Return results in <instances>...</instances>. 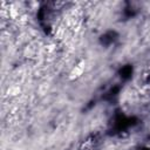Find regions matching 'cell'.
<instances>
[{"mask_svg": "<svg viewBox=\"0 0 150 150\" xmlns=\"http://www.w3.org/2000/svg\"><path fill=\"white\" fill-rule=\"evenodd\" d=\"M84 70H86V60H80V61H79L76 64H74L73 68L70 69L69 75H68L69 80L74 81V80L80 79V77L83 75Z\"/></svg>", "mask_w": 150, "mask_h": 150, "instance_id": "1", "label": "cell"}]
</instances>
